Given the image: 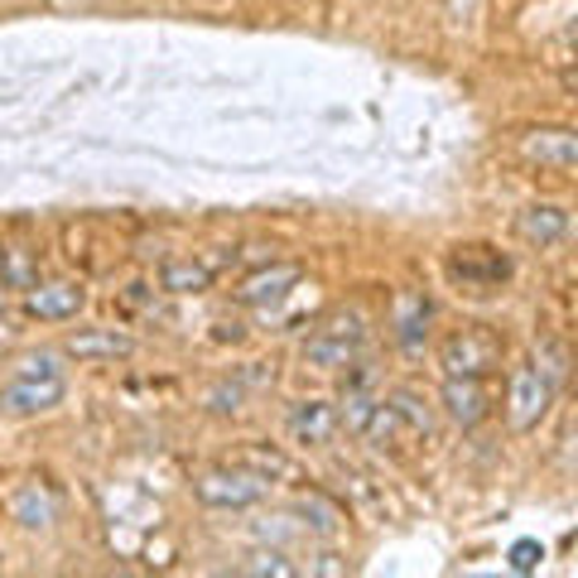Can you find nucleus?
<instances>
[{
	"instance_id": "f257e3e1",
	"label": "nucleus",
	"mask_w": 578,
	"mask_h": 578,
	"mask_svg": "<svg viewBox=\"0 0 578 578\" xmlns=\"http://www.w3.org/2000/svg\"><path fill=\"white\" fill-rule=\"evenodd\" d=\"M501 357H506V338L487 323H462V328L448 332L444 347H439L444 376H482L487 381V376L501 367Z\"/></svg>"
},
{
	"instance_id": "f03ea898",
	"label": "nucleus",
	"mask_w": 578,
	"mask_h": 578,
	"mask_svg": "<svg viewBox=\"0 0 578 578\" xmlns=\"http://www.w3.org/2000/svg\"><path fill=\"white\" fill-rule=\"evenodd\" d=\"M270 482H260L256 472H246L241 462H222V468H202L193 477V497L202 506H212V511H246V506H256L266 497Z\"/></svg>"
},
{
	"instance_id": "7ed1b4c3",
	"label": "nucleus",
	"mask_w": 578,
	"mask_h": 578,
	"mask_svg": "<svg viewBox=\"0 0 578 578\" xmlns=\"http://www.w3.org/2000/svg\"><path fill=\"white\" fill-rule=\"evenodd\" d=\"M555 396H559V390L549 386L535 367H516L511 381H506V419H511V429L516 434L540 429L545 415H549V405H555Z\"/></svg>"
},
{
	"instance_id": "20e7f679",
	"label": "nucleus",
	"mask_w": 578,
	"mask_h": 578,
	"mask_svg": "<svg viewBox=\"0 0 578 578\" xmlns=\"http://www.w3.org/2000/svg\"><path fill=\"white\" fill-rule=\"evenodd\" d=\"M448 275H454L462 289H472V295H491L501 280H511V260H506L497 246L472 241V246H454V256H448Z\"/></svg>"
},
{
	"instance_id": "39448f33",
	"label": "nucleus",
	"mask_w": 578,
	"mask_h": 578,
	"mask_svg": "<svg viewBox=\"0 0 578 578\" xmlns=\"http://www.w3.org/2000/svg\"><path fill=\"white\" fill-rule=\"evenodd\" d=\"M63 405V376H10L0 386V410L6 415H49Z\"/></svg>"
},
{
	"instance_id": "423d86ee",
	"label": "nucleus",
	"mask_w": 578,
	"mask_h": 578,
	"mask_svg": "<svg viewBox=\"0 0 578 578\" xmlns=\"http://www.w3.org/2000/svg\"><path fill=\"white\" fill-rule=\"evenodd\" d=\"M299 285H303L299 266H289V260H266V266L251 270L237 285V299L246 303V309H275V303L289 299Z\"/></svg>"
},
{
	"instance_id": "0eeeda50",
	"label": "nucleus",
	"mask_w": 578,
	"mask_h": 578,
	"mask_svg": "<svg viewBox=\"0 0 578 578\" xmlns=\"http://www.w3.org/2000/svg\"><path fill=\"white\" fill-rule=\"evenodd\" d=\"M87 309V289L72 280H43L24 289V313L39 318V323H68Z\"/></svg>"
},
{
	"instance_id": "6e6552de",
	"label": "nucleus",
	"mask_w": 578,
	"mask_h": 578,
	"mask_svg": "<svg viewBox=\"0 0 578 578\" xmlns=\"http://www.w3.org/2000/svg\"><path fill=\"white\" fill-rule=\"evenodd\" d=\"M520 155L540 169H555V173H574L578 165V136L569 126H540V130H526L520 136Z\"/></svg>"
},
{
	"instance_id": "1a4fd4ad",
	"label": "nucleus",
	"mask_w": 578,
	"mask_h": 578,
	"mask_svg": "<svg viewBox=\"0 0 578 578\" xmlns=\"http://www.w3.org/2000/svg\"><path fill=\"white\" fill-rule=\"evenodd\" d=\"M439 405L458 429H472V425H482V419L491 415V390L482 386V376H444Z\"/></svg>"
},
{
	"instance_id": "9d476101",
	"label": "nucleus",
	"mask_w": 578,
	"mask_h": 578,
	"mask_svg": "<svg viewBox=\"0 0 578 578\" xmlns=\"http://www.w3.org/2000/svg\"><path fill=\"white\" fill-rule=\"evenodd\" d=\"M241 468L246 472H256L260 482H285V487H303V468H299V458L295 454H285V448H275V444H241Z\"/></svg>"
},
{
	"instance_id": "9b49d317",
	"label": "nucleus",
	"mask_w": 578,
	"mask_h": 578,
	"mask_svg": "<svg viewBox=\"0 0 578 578\" xmlns=\"http://www.w3.org/2000/svg\"><path fill=\"white\" fill-rule=\"evenodd\" d=\"M516 231L526 246L549 251V246H559L569 237V208H559V202H530V208L516 212Z\"/></svg>"
},
{
	"instance_id": "f8f14e48",
	"label": "nucleus",
	"mask_w": 578,
	"mask_h": 578,
	"mask_svg": "<svg viewBox=\"0 0 578 578\" xmlns=\"http://www.w3.org/2000/svg\"><path fill=\"white\" fill-rule=\"evenodd\" d=\"M130 352H136V338L116 328H82L63 338V357H78V361H126Z\"/></svg>"
},
{
	"instance_id": "ddd939ff",
	"label": "nucleus",
	"mask_w": 578,
	"mask_h": 578,
	"mask_svg": "<svg viewBox=\"0 0 578 578\" xmlns=\"http://www.w3.org/2000/svg\"><path fill=\"white\" fill-rule=\"evenodd\" d=\"M429 299L419 295V289H400L396 303H390V328H396V342L405 352H419V347L429 342Z\"/></svg>"
},
{
	"instance_id": "4468645a",
	"label": "nucleus",
	"mask_w": 578,
	"mask_h": 578,
	"mask_svg": "<svg viewBox=\"0 0 578 578\" xmlns=\"http://www.w3.org/2000/svg\"><path fill=\"white\" fill-rule=\"evenodd\" d=\"M338 434V410L328 400H299L295 415H289V439L299 448H323Z\"/></svg>"
},
{
	"instance_id": "2eb2a0df",
	"label": "nucleus",
	"mask_w": 578,
	"mask_h": 578,
	"mask_svg": "<svg viewBox=\"0 0 578 578\" xmlns=\"http://www.w3.org/2000/svg\"><path fill=\"white\" fill-rule=\"evenodd\" d=\"M376 405H381V400H376V390H371V371L347 376V381H342V400L332 405V410H338V429L361 434V429H367V419H371Z\"/></svg>"
},
{
	"instance_id": "dca6fc26",
	"label": "nucleus",
	"mask_w": 578,
	"mask_h": 578,
	"mask_svg": "<svg viewBox=\"0 0 578 578\" xmlns=\"http://www.w3.org/2000/svg\"><path fill=\"white\" fill-rule=\"evenodd\" d=\"M303 367H313V371H342V367H357V357H361V342L352 338H338V332H323L318 328L309 342H303Z\"/></svg>"
},
{
	"instance_id": "f3484780",
	"label": "nucleus",
	"mask_w": 578,
	"mask_h": 578,
	"mask_svg": "<svg viewBox=\"0 0 578 578\" xmlns=\"http://www.w3.org/2000/svg\"><path fill=\"white\" fill-rule=\"evenodd\" d=\"M212 266L208 260H193V256H173L159 266V289L165 295H208L212 289Z\"/></svg>"
},
{
	"instance_id": "a211bd4d",
	"label": "nucleus",
	"mask_w": 578,
	"mask_h": 578,
	"mask_svg": "<svg viewBox=\"0 0 578 578\" xmlns=\"http://www.w3.org/2000/svg\"><path fill=\"white\" fill-rule=\"evenodd\" d=\"M361 439H367L371 448H381V454H386V448H390V454H400V448H405L400 439H419V434L396 415V405H386V400H381V405L371 410L367 429H361Z\"/></svg>"
},
{
	"instance_id": "6ab92c4d",
	"label": "nucleus",
	"mask_w": 578,
	"mask_h": 578,
	"mask_svg": "<svg viewBox=\"0 0 578 578\" xmlns=\"http://www.w3.org/2000/svg\"><path fill=\"white\" fill-rule=\"evenodd\" d=\"M10 516L20 520L24 530H43V526H53V497H49V491H43L39 482H24V487L10 497Z\"/></svg>"
},
{
	"instance_id": "aec40b11",
	"label": "nucleus",
	"mask_w": 578,
	"mask_h": 578,
	"mask_svg": "<svg viewBox=\"0 0 578 578\" xmlns=\"http://www.w3.org/2000/svg\"><path fill=\"white\" fill-rule=\"evenodd\" d=\"M299 516H303V526H309L313 535H323V540H328V535H338L342 520H347L342 506L328 501L323 491H303V497H299Z\"/></svg>"
},
{
	"instance_id": "412c9836",
	"label": "nucleus",
	"mask_w": 578,
	"mask_h": 578,
	"mask_svg": "<svg viewBox=\"0 0 578 578\" xmlns=\"http://www.w3.org/2000/svg\"><path fill=\"white\" fill-rule=\"evenodd\" d=\"M0 285L20 289V295L29 285H39V256L24 251V246H6V251H0Z\"/></svg>"
},
{
	"instance_id": "4be33fe9",
	"label": "nucleus",
	"mask_w": 578,
	"mask_h": 578,
	"mask_svg": "<svg viewBox=\"0 0 578 578\" xmlns=\"http://www.w3.org/2000/svg\"><path fill=\"white\" fill-rule=\"evenodd\" d=\"M535 371H540L555 390H564V381H569V347L555 342V338L535 342Z\"/></svg>"
},
{
	"instance_id": "5701e85b",
	"label": "nucleus",
	"mask_w": 578,
	"mask_h": 578,
	"mask_svg": "<svg viewBox=\"0 0 578 578\" xmlns=\"http://www.w3.org/2000/svg\"><path fill=\"white\" fill-rule=\"evenodd\" d=\"M237 574H270V578H295L299 569L289 564V555L280 545L270 549H256V555H246V564H237Z\"/></svg>"
},
{
	"instance_id": "b1692460",
	"label": "nucleus",
	"mask_w": 578,
	"mask_h": 578,
	"mask_svg": "<svg viewBox=\"0 0 578 578\" xmlns=\"http://www.w3.org/2000/svg\"><path fill=\"white\" fill-rule=\"evenodd\" d=\"M390 405H396V415L419 434V439H425V434H434V415H429V405L419 400V396H410V390H396V396H390Z\"/></svg>"
},
{
	"instance_id": "393cba45",
	"label": "nucleus",
	"mask_w": 578,
	"mask_h": 578,
	"mask_svg": "<svg viewBox=\"0 0 578 578\" xmlns=\"http://www.w3.org/2000/svg\"><path fill=\"white\" fill-rule=\"evenodd\" d=\"M241 400H246L241 381H222V386H212L208 396H202V405H208L212 415H237V410H241Z\"/></svg>"
},
{
	"instance_id": "a878e982",
	"label": "nucleus",
	"mask_w": 578,
	"mask_h": 578,
	"mask_svg": "<svg viewBox=\"0 0 578 578\" xmlns=\"http://www.w3.org/2000/svg\"><path fill=\"white\" fill-rule=\"evenodd\" d=\"M540 559H545V545L540 540H516L511 545V569L516 574H535V569H540Z\"/></svg>"
},
{
	"instance_id": "bb28decb",
	"label": "nucleus",
	"mask_w": 578,
	"mask_h": 578,
	"mask_svg": "<svg viewBox=\"0 0 578 578\" xmlns=\"http://www.w3.org/2000/svg\"><path fill=\"white\" fill-rule=\"evenodd\" d=\"M14 376H63V371H58L53 352H34V357H24L20 367H14Z\"/></svg>"
},
{
	"instance_id": "cd10ccee",
	"label": "nucleus",
	"mask_w": 578,
	"mask_h": 578,
	"mask_svg": "<svg viewBox=\"0 0 578 578\" xmlns=\"http://www.w3.org/2000/svg\"><path fill=\"white\" fill-rule=\"evenodd\" d=\"M10 338H14V323H10L6 313H0V342H10Z\"/></svg>"
},
{
	"instance_id": "c85d7f7f",
	"label": "nucleus",
	"mask_w": 578,
	"mask_h": 578,
	"mask_svg": "<svg viewBox=\"0 0 578 578\" xmlns=\"http://www.w3.org/2000/svg\"><path fill=\"white\" fill-rule=\"evenodd\" d=\"M0 564H6V549H0Z\"/></svg>"
}]
</instances>
